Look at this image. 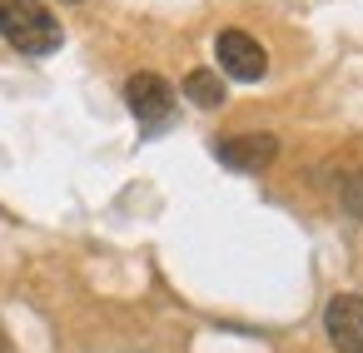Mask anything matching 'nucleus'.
Listing matches in <instances>:
<instances>
[{"label":"nucleus","mask_w":363,"mask_h":353,"mask_svg":"<svg viewBox=\"0 0 363 353\" xmlns=\"http://www.w3.org/2000/svg\"><path fill=\"white\" fill-rule=\"evenodd\" d=\"M0 35H6V45H16L21 55H50L65 40L60 21L40 6V0H0Z\"/></svg>","instance_id":"obj_1"},{"label":"nucleus","mask_w":363,"mask_h":353,"mask_svg":"<svg viewBox=\"0 0 363 353\" xmlns=\"http://www.w3.org/2000/svg\"><path fill=\"white\" fill-rule=\"evenodd\" d=\"M0 353H16V348H11V333H6V323H0Z\"/></svg>","instance_id":"obj_8"},{"label":"nucleus","mask_w":363,"mask_h":353,"mask_svg":"<svg viewBox=\"0 0 363 353\" xmlns=\"http://www.w3.org/2000/svg\"><path fill=\"white\" fill-rule=\"evenodd\" d=\"M338 199H343V209H348L353 219H363V164L343 174V184H338Z\"/></svg>","instance_id":"obj_7"},{"label":"nucleus","mask_w":363,"mask_h":353,"mask_svg":"<svg viewBox=\"0 0 363 353\" xmlns=\"http://www.w3.org/2000/svg\"><path fill=\"white\" fill-rule=\"evenodd\" d=\"M323 328H328V343H333L338 353H363V298H358V293L328 298Z\"/></svg>","instance_id":"obj_5"},{"label":"nucleus","mask_w":363,"mask_h":353,"mask_svg":"<svg viewBox=\"0 0 363 353\" xmlns=\"http://www.w3.org/2000/svg\"><path fill=\"white\" fill-rule=\"evenodd\" d=\"M125 105L140 125H164L169 110H174V85L155 70H140V75L125 80Z\"/></svg>","instance_id":"obj_4"},{"label":"nucleus","mask_w":363,"mask_h":353,"mask_svg":"<svg viewBox=\"0 0 363 353\" xmlns=\"http://www.w3.org/2000/svg\"><path fill=\"white\" fill-rule=\"evenodd\" d=\"M214 155H219V164L234 169V174H264V169L279 159V140H274L269 130H249V135H229V140H219Z\"/></svg>","instance_id":"obj_2"},{"label":"nucleus","mask_w":363,"mask_h":353,"mask_svg":"<svg viewBox=\"0 0 363 353\" xmlns=\"http://www.w3.org/2000/svg\"><path fill=\"white\" fill-rule=\"evenodd\" d=\"M214 55H219V70L229 80H244V85L249 80H264V70H269V55H264V45L249 30H219Z\"/></svg>","instance_id":"obj_3"},{"label":"nucleus","mask_w":363,"mask_h":353,"mask_svg":"<svg viewBox=\"0 0 363 353\" xmlns=\"http://www.w3.org/2000/svg\"><path fill=\"white\" fill-rule=\"evenodd\" d=\"M184 95L199 105V110H219L224 105V80L214 70H189L184 75Z\"/></svg>","instance_id":"obj_6"}]
</instances>
